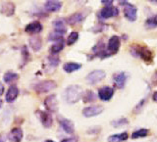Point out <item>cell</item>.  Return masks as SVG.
<instances>
[{
    "label": "cell",
    "mask_w": 157,
    "mask_h": 142,
    "mask_svg": "<svg viewBox=\"0 0 157 142\" xmlns=\"http://www.w3.org/2000/svg\"><path fill=\"white\" fill-rule=\"evenodd\" d=\"M114 89L111 86H102L98 89V97L102 101H110L112 99L113 95H114Z\"/></svg>",
    "instance_id": "13"
},
{
    "label": "cell",
    "mask_w": 157,
    "mask_h": 142,
    "mask_svg": "<svg viewBox=\"0 0 157 142\" xmlns=\"http://www.w3.org/2000/svg\"><path fill=\"white\" fill-rule=\"evenodd\" d=\"M149 133V130L147 129H140L136 131H134L132 133V139H137V138H144V137H146Z\"/></svg>",
    "instance_id": "26"
},
{
    "label": "cell",
    "mask_w": 157,
    "mask_h": 142,
    "mask_svg": "<svg viewBox=\"0 0 157 142\" xmlns=\"http://www.w3.org/2000/svg\"><path fill=\"white\" fill-rule=\"evenodd\" d=\"M120 45H121L120 37L118 36H112L109 39V41L107 43V46H106L108 54H109L110 56L117 54L120 49Z\"/></svg>",
    "instance_id": "5"
},
{
    "label": "cell",
    "mask_w": 157,
    "mask_h": 142,
    "mask_svg": "<svg viewBox=\"0 0 157 142\" xmlns=\"http://www.w3.org/2000/svg\"><path fill=\"white\" fill-rule=\"evenodd\" d=\"M91 51L93 53V56L95 57H99L100 59H105L110 57V55L107 52V48L104 42L102 41H98L94 46L92 47Z\"/></svg>",
    "instance_id": "8"
},
{
    "label": "cell",
    "mask_w": 157,
    "mask_h": 142,
    "mask_svg": "<svg viewBox=\"0 0 157 142\" xmlns=\"http://www.w3.org/2000/svg\"><path fill=\"white\" fill-rule=\"evenodd\" d=\"M131 53L135 57L140 58L147 64H151L153 61V53L150 49L145 45L140 44H132L131 46Z\"/></svg>",
    "instance_id": "2"
},
{
    "label": "cell",
    "mask_w": 157,
    "mask_h": 142,
    "mask_svg": "<svg viewBox=\"0 0 157 142\" xmlns=\"http://www.w3.org/2000/svg\"><path fill=\"white\" fill-rule=\"evenodd\" d=\"M29 46H31L33 50L36 51V52H38L41 49V47H42L41 37L39 36H37V34L29 37Z\"/></svg>",
    "instance_id": "20"
},
{
    "label": "cell",
    "mask_w": 157,
    "mask_h": 142,
    "mask_svg": "<svg viewBox=\"0 0 157 142\" xmlns=\"http://www.w3.org/2000/svg\"><path fill=\"white\" fill-rule=\"evenodd\" d=\"M128 137H129L128 132L124 131V132H121V133L110 135L107 138V142H124L128 139Z\"/></svg>",
    "instance_id": "23"
},
{
    "label": "cell",
    "mask_w": 157,
    "mask_h": 142,
    "mask_svg": "<svg viewBox=\"0 0 157 142\" xmlns=\"http://www.w3.org/2000/svg\"><path fill=\"white\" fill-rule=\"evenodd\" d=\"M36 115L38 117L39 121H40L41 125L45 127V129L51 127V125H53V119H52V116L50 113L38 110V111H36Z\"/></svg>",
    "instance_id": "10"
},
{
    "label": "cell",
    "mask_w": 157,
    "mask_h": 142,
    "mask_svg": "<svg viewBox=\"0 0 157 142\" xmlns=\"http://www.w3.org/2000/svg\"><path fill=\"white\" fill-rule=\"evenodd\" d=\"M151 4H154V5H157V1H156V0H150V1H149Z\"/></svg>",
    "instance_id": "40"
},
{
    "label": "cell",
    "mask_w": 157,
    "mask_h": 142,
    "mask_svg": "<svg viewBox=\"0 0 157 142\" xmlns=\"http://www.w3.org/2000/svg\"><path fill=\"white\" fill-rule=\"evenodd\" d=\"M82 68V64L80 63H75V62H68L66 64H64L63 70L68 73H71L73 72H76L78 70H80Z\"/></svg>",
    "instance_id": "25"
},
{
    "label": "cell",
    "mask_w": 157,
    "mask_h": 142,
    "mask_svg": "<svg viewBox=\"0 0 157 142\" xmlns=\"http://www.w3.org/2000/svg\"><path fill=\"white\" fill-rule=\"evenodd\" d=\"M44 8L47 12H58L60 11L62 8V2L61 1H56V0H48L44 4Z\"/></svg>",
    "instance_id": "18"
},
{
    "label": "cell",
    "mask_w": 157,
    "mask_h": 142,
    "mask_svg": "<svg viewBox=\"0 0 157 142\" xmlns=\"http://www.w3.org/2000/svg\"><path fill=\"white\" fill-rule=\"evenodd\" d=\"M2 103H3V102H2V100L0 99V108H1V106H2Z\"/></svg>",
    "instance_id": "43"
},
{
    "label": "cell",
    "mask_w": 157,
    "mask_h": 142,
    "mask_svg": "<svg viewBox=\"0 0 157 142\" xmlns=\"http://www.w3.org/2000/svg\"><path fill=\"white\" fill-rule=\"evenodd\" d=\"M64 47H65V40H64V38H63L61 40H58L54 44H52L50 48H49V51H50L52 55H56V54H58L59 52H61L63 50Z\"/></svg>",
    "instance_id": "24"
},
{
    "label": "cell",
    "mask_w": 157,
    "mask_h": 142,
    "mask_svg": "<svg viewBox=\"0 0 157 142\" xmlns=\"http://www.w3.org/2000/svg\"><path fill=\"white\" fill-rule=\"evenodd\" d=\"M83 91L82 88L80 85L73 84L69 85L65 88V90L63 92V97L68 104H75V103L78 102L82 97Z\"/></svg>",
    "instance_id": "1"
},
{
    "label": "cell",
    "mask_w": 157,
    "mask_h": 142,
    "mask_svg": "<svg viewBox=\"0 0 157 142\" xmlns=\"http://www.w3.org/2000/svg\"><path fill=\"white\" fill-rule=\"evenodd\" d=\"M63 36H64V34L60 33V32H57L55 31H53L52 32L49 33V36H48V40H50V41H58V40H61V39H63Z\"/></svg>",
    "instance_id": "32"
},
{
    "label": "cell",
    "mask_w": 157,
    "mask_h": 142,
    "mask_svg": "<svg viewBox=\"0 0 157 142\" xmlns=\"http://www.w3.org/2000/svg\"><path fill=\"white\" fill-rule=\"evenodd\" d=\"M101 3L104 4L105 6H111L113 1H112V0H110V1H109V0H101Z\"/></svg>",
    "instance_id": "36"
},
{
    "label": "cell",
    "mask_w": 157,
    "mask_h": 142,
    "mask_svg": "<svg viewBox=\"0 0 157 142\" xmlns=\"http://www.w3.org/2000/svg\"><path fill=\"white\" fill-rule=\"evenodd\" d=\"M44 107L48 112L55 113L58 111V100L55 94H51L44 99Z\"/></svg>",
    "instance_id": "11"
},
{
    "label": "cell",
    "mask_w": 157,
    "mask_h": 142,
    "mask_svg": "<svg viewBox=\"0 0 157 142\" xmlns=\"http://www.w3.org/2000/svg\"><path fill=\"white\" fill-rule=\"evenodd\" d=\"M154 78H155V83L157 84V73H155V75H154Z\"/></svg>",
    "instance_id": "41"
},
{
    "label": "cell",
    "mask_w": 157,
    "mask_h": 142,
    "mask_svg": "<svg viewBox=\"0 0 157 142\" xmlns=\"http://www.w3.org/2000/svg\"><path fill=\"white\" fill-rule=\"evenodd\" d=\"M61 142H78V137H75V136H73V137H69V138L63 139Z\"/></svg>",
    "instance_id": "35"
},
{
    "label": "cell",
    "mask_w": 157,
    "mask_h": 142,
    "mask_svg": "<svg viewBox=\"0 0 157 142\" xmlns=\"http://www.w3.org/2000/svg\"><path fill=\"white\" fill-rule=\"evenodd\" d=\"M82 101L85 103H90L95 100V93L91 91V90H86L83 92L82 97Z\"/></svg>",
    "instance_id": "28"
},
{
    "label": "cell",
    "mask_w": 157,
    "mask_h": 142,
    "mask_svg": "<svg viewBox=\"0 0 157 142\" xmlns=\"http://www.w3.org/2000/svg\"><path fill=\"white\" fill-rule=\"evenodd\" d=\"M104 110V108L101 105H91L83 108L82 110V115L86 118H91V117H96L100 115Z\"/></svg>",
    "instance_id": "9"
},
{
    "label": "cell",
    "mask_w": 157,
    "mask_h": 142,
    "mask_svg": "<svg viewBox=\"0 0 157 142\" xmlns=\"http://www.w3.org/2000/svg\"><path fill=\"white\" fill-rule=\"evenodd\" d=\"M118 15H119L118 8L111 5V6H105L104 8H102L99 11V13H98V17L102 20H107L112 17H116Z\"/></svg>",
    "instance_id": "6"
},
{
    "label": "cell",
    "mask_w": 157,
    "mask_h": 142,
    "mask_svg": "<svg viewBox=\"0 0 157 142\" xmlns=\"http://www.w3.org/2000/svg\"><path fill=\"white\" fill-rule=\"evenodd\" d=\"M66 21L63 19H57L55 21H53V27H54V31L57 32H60L62 34L66 33L67 32V27H66Z\"/></svg>",
    "instance_id": "22"
},
{
    "label": "cell",
    "mask_w": 157,
    "mask_h": 142,
    "mask_svg": "<svg viewBox=\"0 0 157 142\" xmlns=\"http://www.w3.org/2000/svg\"><path fill=\"white\" fill-rule=\"evenodd\" d=\"M18 78H19V75L15 72H7V73H5L3 76V80L6 83L15 81V80H17Z\"/></svg>",
    "instance_id": "27"
},
{
    "label": "cell",
    "mask_w": 157,
    "mask_h": 142,
    "mask_svg": "<svg viewBox=\"0 0 157 142\" xmlns=\"http://www.w3.org/2000/svg\"><path fill=\"white\" fill-rule=\"evenodd\" d=\"M86 16V14L85 12H82V11L76 12V13L72 14L71 16H69L66 20V22L69 24H72L73 26V24H77L82 23L83 20H85Z\"/></svg>",
    "instance_id": "17"
},
{
    "label": "cell",
    "mask_w": 157,
    "mask_h": 142,
    "mask_svg": "<svg viewBox=\"0 0 157 142\" xmlns=\"http://www.w3.org/2000/svg\"><path fill=\"white\" fill-rule=\"evenodd\" d=\"M24 136V132L20 127H15L10 130L7 137L10 142H21Z\"/></svg>",
    "instance_id": "15"
},
{
    "label": "cell",
    "mask_w": 157,
    "mask_h": 142,
    "mask_svg": "<svg viewBox=\"0 0 157 142\" xmlns=\"http://www.w3.org/2000/svg\"><path fill=\"white\" fill-rule=\"evenodd\" d=\"M106 77V73L102 70H94L90 72L88 75L86 77V80L88 84L94 85L96 83L102 81Z\"/></svg>",
    "instance_id": "4"
},
{
    "label": "cell",
    "mask_w": 157,
    "mask_h": 142,
    "mask_svg": "<svg viewBox=\"0 0 157 142\" xmlns=\"http://www.w3.org/2000/svg\"><path fill=\"white\" fill-rule=\"evenodd\" d=\"M47 62H48V65L50 67L56 68L59 64H60V59H59V57H57L55 55H51V56L47 57Z\"/></svg>",
    "instance_id": "30"
},
{
    "label": "cell",
    "mask_w": 157,
    "mask_h": 142,
    "mask_svg": "<svg viewBox=\"0 0 157 142\" xmlns=\"http://www.w3.org/2000/svg\"><path fill=\"white\" fill-rule=\"evenodd\" d=\"M57 87V83L54 80H42L36 83V85L33 86V90L37 93H46L53 89H55Z\"/></svg>",
    "instance_id": "3"
},
{
    "label": "cell",
    "mask_w": 157,
    "mask_h": 142,
    "mask_svg": "<svg viewBox=\"0 0 157 142\" xmlns=\"http://www.w3.org/2000/svg\"><path fill=\"white\" fill-rule=\"evenodd\" d=\"M44 142H55V141H53V140H51V139H47V140H45Z\"/></svg>",
    "instance_id": "42"
},
{
    "label": "cell",
    "mask_w": 157,
    "mask_h": 142,
    "mask_svg": "<svg viewBox=\"0 0 157 142\" xmlns=\"http://www.w3.org/2000/svg\"><path fill=\"white\" fill-rule=\"evenodd\" d=\"M112 78H113V82H114V85L117 88H119V89H123L126 85L128 76L125 72H119L114 73Z\"/></svg>",
    "instance_id": "12"
},
{
    "label": "cell",
    "mask_w": 157,
    "mask_h": 142,
    "mask_svg": "<svg viewBox=\"0 0 157 142\" xmlns=\"http://www.w3.org/2000/svg\"><path fill=\"white\" fill-rule=\"evenodd\" d=\"M42 31V24L38 21H33L32 23L28 24L26 28H25V32L31 34H37Z\"/></svg>",
    "instance_id": "16"
},
{
    "label": "cell",
    "mask_w": 157,
    "mask_h": 142,
    "mask_svg": "<svg viewBox=\"0 0 157 142\" xmlns=\"http://www.w3.org/2000/svg\"><path fill=\"white\" fill-rule=\"evenodd\" d=\"M0 142H6V135L5 134H0Z\"/></svg>",
    "instance_id": "37"
},
{
    "label": "cell",
    "mask_w": 157,
    "mask_h": 142,
    "mask_svg": "<svg viewBox=\"0 0 157 142\" xmlns=\"http://www.w3.org/2000/svg\"><path fill=\"white\" fill-rule=\"evenodd\" d=\"M144 26L147 28H156L157 27V15H154L153 17H150L148 18L145 21V24Z\"/></svg>",
    "instance_id": "29"
},
{
    "label": "cell",
    "mask_w": 157,
    "mask_h": 142,
    "mask_svg": "<svg viewBox=\"0 0 157 142\" xmlns=\"http://www.w3.org/2000/svg\"><path fill=\"white\" fill-rule=\"evenodd\" d=\"M152 99H153L155 102H157V91H155L153 93V95H152Z\"/></svg>",
    "instance_id": "39"
},
{
    "label": "cell",
    "mask_w": 157,
    "mask_h": 142,
    "mask_svg": "<svg viewBox=\"0 0 157 142\" xmlns=\"http://www.w3.org/2000/svg\"><path fill=\"white\" fill-rule=\"evenodd\" d=\"M124 15L130 22H135L137 19V8L136 5L127 2L124 7Z\"/></svg>",
    "instance_id": "7"
},
{
    "label": "cell",
    "mask_w": 157,
    "mask_h": 142,
    "mask_svg": "<svg viewBox=\"0 0 157 142\" xmlns=\"http://www.w3.org/2000/svg\"><path fill=\"white\" fill-rule=\"evenodd\" d=\"M3 93H4V85L0 82V96H1Z\"/></svg>",
    "instance_id": "38"
},
{
    "label": "cell",
    "mask_w": 157,
    "mask_h": 142,
    "mask_svg": "<svg viewBox=\"0 0 157 142\" xmlns=\"http://www.w3.org/2000/svg\"><path fill=\"white\" fill-rule=\"evenodd\" d=\"M58 122L60 124L63 130L68 134H73L75 131V125L71 120H68L64 117H58Z\"/></svg>",
    "instance_id": "14"
},
{
    "label": "cell",
    "mask_w": 157,
    "mask_h": 142,
    "mask_svg": "<svg viewBox=\"0 0 157 142\" xmlns=\"http://www.w3.org/2000/svg\"><path fill=\"white\" fill-rule=\"evenodd\" d=\"M78 39V32H72L67 38V44L68 45H73L74 43L77 42Z\"/></svg>",
    "instance_id": "33"
},
{
    "label": "cell",
    "mask_w": 157,
    "mask_h": 142,
    "mask_svg": "<svg viewBox=\"0 0 157 142\" xmlns=\"http://www.w3.org/2000/svg\"><path fill=\"white\" fill-rule=\"evenodd\" d=\"M0 11H1L2 14L6 15L7 17L12 16L15 13V4L10 1L2 2L1 6H0Z\"/></svg>",
    "instance_id": "19"
},
{
    "label": "cell",
    "mask_w": 157,
    "mask_h": 142,
    "mask_svg": "<svg viewBox=\"0 0 157 142\" xmlns=\"http://www.w3.org/2000/svg\"><path fill=\"white\" fill-rule=\"evenodd\" d=\"M19 95V88L16 85H11L7 90L6 96H5V100L8 103H12L17 99Z\"/></svg>",
    "instance_id": "21"
},
{
    "label": "cell",
    "mask_w": 157,
    "mask_h": 142,
    "mask_svg": "<svg viewBox=\"0 0 157 142\" xmlns=\"http://www.w3.org/2000/svg\"><path fill=\"white\" fill-rule=\"evenodd\" d=\"M129 124V121L126 118H121V119H118V120H114L111 121V125L114 126V127H120L123 125H126Z\"/></svg>",
    "instance_id": "31"
},
{
    "label": "cell",
    "mask_w": 157,
    "mask_h": 142,
    "mask_svg": "<svg viewBox=\"0 0 157 142\" xmlns=\"http://www.w3.org/2000/svg\"><path fill=\"white\" fill-rule=\"evenodd\" d=\"M22 55H23V59H24V63L23 65H25L28 61H29V54L28 52V50L26 49V46L23 47V50H22Z\"/></svg>",
    "instance_id": "34"
}]
</instances>
